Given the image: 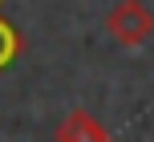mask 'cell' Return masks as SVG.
I'll list each match as a JSON object with an SVG mask.
<instances>
[{
	"label": "cell",
	"mask_w": 154,
	"mask_h": 142,
	"mask_svg": "<svg viewBox=\"0 0 154 142\" xmlns=\"http://www.w3.org/2000/svg\"><path fill=\"white\" fill-rule=\"evenodd\" d=\"M106 32L122 49H142L154 37V12L142 4V0H118V4L106 12Z\"/></svg>",
	"instance_id": "cell-1"
},
{
	"label": "cell",
	"mask_w": 154,
	"mask_h": 142,
	"mask_svg": "<svg viewBox=\"0 0 154 142\" xmlns=\"http://www.w3.org/2000/svg\"><path fill=\"white\" fill-rule=\"evenodd\" d=\"M53 142H118V138L109 134V130L101 126L89 110L77 106V110L65 114V122L57 126V138H53Z\"/></svg>",
	"instance_id": "cell-2"
},
{
	"label": "cell",
	"mask_w": 154,
	"mask_h": 142,
	"mask_svg": "<svg viewBox=\"0 0 154 142\" xmlns=\"http://www.w3.org/2000/svg\"><path fill=\"white\" fill-rule=\"evenodd\" d=\"M24 49H29L24 32L16 29L12 20H4V16H0V73H8V69H12V65L24 57Z\"/></svg>",
	"instance_id": "cell-3"
}]
</instances>
